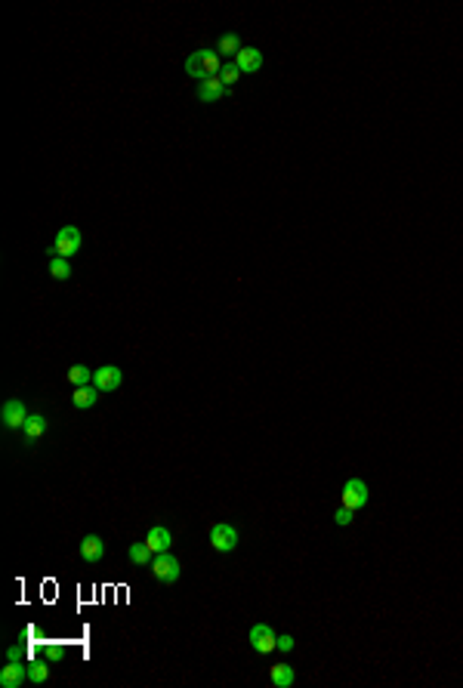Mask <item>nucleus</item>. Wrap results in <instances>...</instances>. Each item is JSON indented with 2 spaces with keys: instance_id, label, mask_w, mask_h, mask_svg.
<instances>
[{
  "instance_id": "nucleus-1",
  "label": "nucleus",
  "mask_w": 463,
  "mask_h": 688,
  "mask_svg": "<svg viewBox=\"0 0 463 688\" xmlns=\"http://www.w3.org/2000/svg\"><path fill=\"white\" fill-rule=\"evenodd\" d=\"M223 71V62H220V52L214 50H198L185 59V75L195 77L198 84L207 81V77H216Z\"/></svg>"
},
{
  "instance_id": "nucleus-2",
  "label": "nucleus",
  "mask_w": 463,
  "mask_h": 688,
  "mask_svg": "<svg viewBox=\"0 0 463 688\" xmlns=\"http://www.w3.org/2000/svg\"><path fill=\"white\" fill-rule=\"evenodd\" d=\"M81 250V229L77 226H62L56 231V241H53L50 254L53 256H62V260H71V256Z\"/></svg>"
},
{
  "instance_id": "nucleus-3",
  "label": "nucleus",
  "mask_w": 463,
  "mask_h": 688,
  "mask_svg": "<svg viewBox=\"0 0 463 688\" xmlns=\"http://www.w3.org/2000/svg\"><path fill=\"white\" fill-rule=\"evenodd\" d=\"M151 574H155L161 584H176V580H180V574H182V565H180V559H176V555L158 553L155 559H151Z\"/></svg>"
},
{
  "instance_id": "nucleus-4",
  "label": "nucleus",
  "mask_w": 463,
  "mask_h": 688,
  "mask_svg": "<svg viewBox=\"0 0 463 688\" xmlns=\"http://www.w3.org/2000/svg\"><path fill=\"white\" fill-rule=\"evenodd\" d=\"M368 485L361 479H349L346 485H343V491H340V506H346V509H361V506H368Z\"/></svg>"
},
{
  "instance_id": "nucleus-5",
  "label": "nucleus",
  "mask_w": 463,
  "mask_h": 688,
  "mask_svg": "<svg viewBox=\"0 0 463 688\" xmlns=\"http://www.w3.org/2000/svg\"><path fill=\"white\" fill-rule=\"evenodd\" d=\"M247 639H250V645H254V651H260V654L278 651V636H275L272 624H254L247 633Z\"/></svg>"
},
{
  "instance_id": "nucleus-6",
  "label": "nucleus",
  "mask_w": 463,
  "mask_h": 688,
  "mask_svg": "<svg viewBox=\"0 0 463 688\" xmlns=\"http://www.w3.org/2000/svg\"><path fill=\"white\" fill-rule=\"evenodd\" d=\"M210 546L216 553H232L238 546V531L232 525H226V522H220V525L210 528Z\"/></svg>"
},
{
  "instance_id": "nucleus-7",
  "label": "nucleus",
  "mask_w": 463,
  "mask_h": 688,
  "mask_svg": "<svg viewBox=\"0 0 463 688\" xmlns=\"http://www.w3.org/2000/svg\"><path fill=\"white\" fill-rule=\"evenodd\" d=\"M121 383H124V374H121V367H115V365H102V367L93 370V386H96L99 392H115Z\"/></svg>"
},
{
  "instance_id": "nucleus-8",
  "label": "nucleus",
  "mask_w": 463,
  "mask_h": 688,
  "mask_svg": "<svg viewBox=\"0 0 463 688\" xmlns=\"http://www.w3.org/2000/svg\"><path fill=\"white\" fill-rule=\"evenodd\" d=\"M28 417H31V414L25 411V405H22L19 399H10V401L3 405V411H0V420H3V426L12 429V432H19V429H22L25 423H28Z\"/></svg>"
},
{
  "instance_id": "nucleus-9",
  "label": "nucleus",
  "mask_w": 463,
  "mask_h": 688,
  "mask_svg": "<svg viewBox=\"0 0 463 688\" xmlns=\"http://www.w3.org/2000/svg\"><path fill=\"white\" fill-rule=\"evenodd\" d=\"M28 679V664L22 660H6V667L0 670V685L3 688H19Z\"/></svg>"
},
{
  "instance_id": "nucleus-10",
  "label": "nucleus",
  "mask_w": 463,
  "mask_h": 688,
  "mask_svg": "<svg viewBox=\"0 0 463 688\" xmlns=\"http://www.w3.org/2000/svg\"><path fill=\"white\" fill-rule=\"evenodd\" d=\"M145 544L151 546V553H170V546H173V534L167 531L164 525H151L149 534H145Z\"/></svg>"
},
{
  "instance_id": "nucleus-11",
  "label": "nucleus",
  "mask_w": 463,
  "mask_h": 688,
  "mask_svg": "<svg viewBox=\"0 0 463 688\" xmlns=\"http://www.w3.org/2000/svg\"><path fill=\"white\" fill-rule=\"evenodd\" d=\"M235 65L241 68V75H254L263 68V52L256 46H241V52L235 56Z\"/></svg>"
},
{
  "instance_id": "nucleus-12",
  "label": "nucleus",
  "mask_w": 463,
  "mask_h": 688,
  "mask_svg": "<svg viewBox=\"0 0 463 688\" xmlns=\"http://www.w3.org/2000/svg\"><path fill=\"white\" fill-rule=\"evenodd\" d=\"M226 93H229V87L220 81V75L198 84V99H201V102H216V99H223Z\"/></svg>"
},
{
  "instance_id": "nucleus-13",
  "label": "nucleus",
  "mask_w": 463,
  "mask_h": 688,
  "mask_svg": "<svg viewBox=\"0 0 463 688\" xmlns=\"http://www.w3.org/2000/svg\"><path fill=\"white\" fill-rule=\"evenodd\" d=\"M105 555V544L99 534H87V537L81 540V559L87 562V565H96L99 559Z\"/></svg>"
},
{
  "instance_id": "nucleus-14",
  "label": "nucleus",
  "mask_w": 463,
  "mask_h": 688,
  "mask_svg": "<svg viewBox=\"0 0 463 688\" xmlns=\"http://www.w3.org/2000/svg\"><path fill=\"white\" fill-rule=\"evenodd\" d=\"M269 679H272L275 688H290L296 682V673H294V667H287V664H272L269 667Z\"/></svg>"
},
{
  "instance_id": "nucleus-15",
  "label": "nucleus",
  "mask_w": 463,
  "mask_h": 688,
  "mask_svg": "<svg viewBox=\"0 0 463 688\" xmlns=\"http://www.w3.org/2000/svg\"><path fill=\"white\" fill-rule=\"evenodd\" d=\"M71 401H75V408H81V411H87V408H93L99 401V389L93 386H77L75 389V395H71Z\"/></svg>"
},
{
  "instance_id": "nucleus-16",
  "label": "nucleus",
  "mask_w": 463,
  "mask_h": 688,
  "mask_svg": "<svg viewBox=\"0 0 463 688\" xmlns=\"http://www.w3.org/2000/svg\"><path fill=\"white\" fill-rule=\"evenodd\" d=\"M44 432H46V417H44V414H31L28 423L22 426V435H25L28 441H37Z\"/></svg>"
},
{
  "instance_id": "nucleus-17",
  "label": "nucleus",
  "mask_w": 463,
  "mask_h": 688,
  "mask_svg": "<svg viewBox=\"0 0 463 688\" xmlns=\"http://www.w3.org/2000/svg\"><path fill=\"white\" fill-rule=\"evenodd\" d=\"M127 559L133 562V565H139V568H142V565H151V559H155V553H151V546H149V544H145V540H142V544H130V550H127Z\"/></svg>"
},
{
  "instance_id": "nucleus-18",
  "label": "nucleus",
  "mask_w": 463,
  "mask_h": 688,
  "mask_svg": "<svg viewBox=\"0 0 463 688\" xmlns=\"http://www.w3.org/2000/svg\"><path fill=\"white\" fill-rule=\"evenodd\" d=\"M68 383H71V386H90V383H93V370L87 367V365H71L68 367Z\"/></svg>"
},
{
  "instance_id": "nucleus-19",
  "label": "nucleus",
  "mask_w": 463,
  "mask_h": 688,
  "mask_svg": "<svg viewBox=\"0 0 463 688\" xmlns=\"http://www.w3.org/2000/svg\"><path fill=\"white\" fill-rule=\"evenodd\" d=\"M216 52H220V56H238V52H241V41H238V35H232V31L229 35H223L220 44H216Z\"/></svg>"
},
{
  "instance_id": "nucleus-20",
  "label": "nucleus",
  "mask_w": 463,
  "mask_h": 688,
  "mask_svg": "<svg viewBox=\"0 0 463 688\" xmlns=\"http://www.w3.org/2000/svg\"><path fill=\"white\" fill-rule=\"evenodd\" d=\"M50 275L56 278V281H68L71 278V262L62 260V256H53L50 260Z\"/></svg>"
},
{
  "instance_id": "nucleus-21",
  "label": "nucleus",
  "mask_w": 463,
  "mask_h": 688,
  "mask_svg": "<svg viewBox=\"0 0 463 688\" xmlns=\"http://www.w3.org/2000/svg\"><path fill=\"white\" fill-rule=\"evenodd\" d=\"M28 679L31 682H37V685L46 682V679H50V664H46V660H31L28 664Z\"/></svg>"
},
{
  "instance_id": "nucleus-22",
  "label": "nucleus",
  "mask_w": 463,
  "mask_h": 688,
  "mask_svg": "<svg viewBox=\"0 0 463 688\" xmlns=\"http://www.w3.org/2000/svg\"><path fill=\"white\" fill-rule=\"evenodd\" d=\"M238 77H241V68H238L235 62H232V65H223V71H220V81L226 84V87H232V84H235Z\"/></svg>"
},
{
  "instance_id": "nucleus-23",
  "label": "nucleus",
  "mask_w": 463,
  "mask_h": 688,
  "mask_svg": "<svg viewBox=\"0 0 463 688\" xmlns=\"http://www.w3.org/2000/svg\"><path fill=\"white\" fill-rule=\"evenodd\" d=\"M6 660H22L25 664V660H28V648L25 645H10L6 648Z\"/></svg>"
},
{
  "instance_id": "nucleus-24",
  "label": "nucleus",
  "mask_w": 463,
  "mask_h": 688,
  "mask_svg": "<svg viewBox=\"0 0 463 688\" xmlns=\"http://www.w3.org/2000/svg\"><path fill=\"white\" fill-rule=\"evenodd\" d=\"M334 522H337V525H340V528H346V525H352V509H346V506H340V509H337V513H334Z\"/></svg>"
},
{
  "instance_id": "nucleus-25",
  "label": "nucleus",
  "mask_w": 463,
  "mask_h": 688,
  "mask_svg": "<svg viewBox=\"0 0 463 688\" xmlns=\"http://www.w3.org/2000/svg\"><path fill=\"white\" fill-rule=\"evenodd\" d=\"M294 636H278V651H284V654H287V651H294Z\"/></svg>"
}]
</instances>
